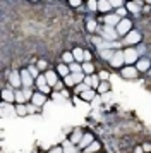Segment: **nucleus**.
Wrapping results in <instances>:
<instances>
[{
    "instance_id": "obj_37",
    "label": "nucleus",
    "mask_w": 151,
    "mask_h": 153,
    "mask_svg": "<svg viewBox=\"0 0 151 153\" xmlns=\"http://www.w3.org/2000/svg\"><path fill=\"white\" fill-rule=\"evenodd\" d=\"M34 112H38V107L36 105H27V114H34Z\"/></svg>"
},
{
    "instance_id": "obj_1",
    "label": "nucleus",
    "mask_w": 151,
    "mask_h": 153,
    "mask_svg": "<svg viewBox=\"0 0 151 153\" xmlns=\"http://www.w3.org/2000/svg\"><path fill=\"white\" fill-rule=\"evenodd\" d=\"M115 31H117L118 36H127L130 31H132V22L125 17V19H122V21L118 22V26L115 28Z\"/></svg>"
},
{
    "instance_id": "obj_40",
    "label": "nucleus",
    "mask_w": 151,
    "mask_h": 153,
    "mask_svg": "<svg viewBox=\"0 0 151 153\" xmlns=\"http://www.w3.org/2000/svg\"><path fill=\"white\" fill-rule=\"evenodd\" d=\"M62 152H64V150H62V146H55V148H52L48 153H62Z\"/></svg>"
},
{
    "instance_id": "obj_23",
    "label": "nucleus",
    "mask_w": 151,
    "mask_h": 153,
    "mask_svg": "<svg viewBox=\"0 0 151 153\" xmlns=\"http://www.w3.org/2000/svg\"><path fill=\"white\" fill-rule=\"evenodd\" d=\"M16 112H17V115H21V117L27 115V105H24V103L16 105Z\"/></svg>"
},
{
    "instance_id": "obj_28",
    "label": "nucleus",
    "mask_w": 151,
    "mask_h": 153,
    "mask_svg": "<svg viewBox=\"0 0 151 153\" xmlns=\"http://www.w3.org/2000/svg\"><path fill=\"white\" fill-rule=\"evenodd\" d=\"M24 100H26V95L22 91H16V102H17V105L24 103Z\"/></svg>"
},
{
    "instance_id": "obj_7",
    "label": "nucleus",
    "mask_w": 151,
    "mask_h": 153,
    "mask_svg": "<svg viewBox=\"0 0 151 153\" xmlns=\"http://www.w3.org/2000/svg\"><path fill=\"white\" fill-rule=\"evenodd\" d=\"M125 62V57H124V52H115V55H113V59L110 60V64L113 65V67H120L122 64Z\"/></svg>"
},
{
    "instance_id": "obj_30",
    "label": "nucleus",
    "mask_w": 151,
    "mask_h": 153,
    "mask_svg": "<svg viewBox=\"0 0 151 153\" xmlns=\"http://www.w3.org/2000/svg\"><path fill=\"white\" fill-rule=\"evenodd\" d=\"M127 12H129V10H127L125 7H120V9H117V10H115V14L118 16L120 19H125V16H127Z\"/></svg>"
},
{
    "instance_id": "obj_3",
    "label": "nucleus",
    "mask_w": 151,
    "mask_h": 153,
    "mask_svg": "<svg viewBox=\"0 0 151 153\" xmlns=\"http://www.w3.org/2000/svg\"><path fill=\"white\" fill-rule=\"evenodd\" d=\"M120 21H122V19H120L115 12H113V14H107V16H105V24H107L108 28H110V26H115V28H117Z\"/></svg>"
},
{
    "instance_id": "obj_34",
    "label": "nucleus",
    "mask_w": 151,
    "mask_h": 153,
    "mask_svg": "<svg viewBox=\"0 0 151 153\" xmlns=\"http://www.w3.org/2000/svg\"><path fill=\"white\" fill-rule=\"evenodd\" d=\"M88 7H89V10H98V2L89 0V2H88Z\"/></svg>"
},
{
    "instance_id": "obj_12",
    "label": "nucleus",
    "mask_w": 151,
    "mask_h": 153,
    "mask_svg": "<svg viewBox=\"0 0 151 153\" xmlns=\"http://www.w3.org/2000/svg\"><path fill=\"white\" fill-rule=\"evenodd\" d=\"M2 100L5 103H12V102H16V93L12 90H4L2 91Z\"/></svg>"
},
{
    "instance_id": "obj_43",
    "label": "nucleus",
    "mask_w": 151,
    "mask_h": 153,
    "mask_svg": "<svg viewBox=\"0 0 151 153\" xmlns=\"http://www.w3.org/2000/svg\"><path fill=\"white\" fill-rule=\"evenodd\" d=\"M143 150H144L146 153H150V152H151V145H148V143H146V145H143Z\"/></svg>"
},
{
    "instance_id": "obj_21",
    "label": "nucleus",
    "mask_w": 151,
    "mask_h": 153,
    "mask_svg": "<svg viewBox=\"0 0 151 153\" xmlns=\"http://www.w3.org/2000/svg\"><path fill=\"white\" fill-rule=\"evenodd\" d=\"M36 86H38V88H45V86H48V83H47V76H45V74H40V76L36 77Z\"/></svg>"
},
{
    "instance_id": "obj_35",
    "label": "nucleus",
    "mask_w": 151,
    "mask_h": 153,
    "mask_svg": "<svg viewBox=\"0 0 151 153\" xmlns=\"http://www.w3.org/2000/svg\"><path fill=\"white\" fill-rule=\"evenodd\" d=\"M86 28H88V31H91V33H93V31L96 29V22L95 21H88V26H86Z\"/></svg>"
},
{
    "instance_id": "obj_29",
    "label": "nucleus",
    "mask_w": 151,
    "mask_h": 153,
    "mask_svg": "<svg viewBox=\"0 0 151 153\" xmlns=\"http://www.w3.org/2000/svg\"><path fill=\"white\" fill-rule=\"evenodd\" d=\"M108 90H110L108 81H101V83H100V86H98V91H100V93H105V91H108Z\"/></svg>"
},
{
    "instance_id": "obj_33",
    "label": "nucleus",
    "mask_w": 151,
    "mask_h": 153,
    "mask_svg": "<svg viewBox=\"0 0 151 153\" xmlns=\"http://www.w3.org/2000/svg\"><path fill=\"white\" fill-rule=\"evenodd\" d=\"M27 71L31 72V76H33L34 79L38 77V71H40V69H38V67H34V65H31V67H29V69H27Z\"/></svg>"
},
{
    "instance_id": "obj_16",
    "label": "nucleus",
    "mask_w": 151,
    "mask_h": 153,
    "mask_svg": "<svg viewBox=\"0 0 151 153\" xmlns=\"http://www.w3.org/2000/svg\"><path fill=\"white\" fill-rule=\"evenodd\" d=\"M82 136H84V134L81 132V129H76V131L72 132V136H70V141H72L74 145H79L81 139H82Z\"/></svg>"
},
{
    "instance_id": "obj_22",
    "label": "nucleus",
    "mask_w": 151,
    "mask_h": 153,
    "mask_svg": "<svg viewBox=\"0 0 151 153\" xmlns=\"http://www.w3.org/2000/svg\"><path fill=\"white\" fill-rule=\"evenodd\" d=\"M98 150H100V143H98V141H93V143H91V145H89L82 153H96Z\"/></svg>"
},
{
    "instance_id": "obj_38",
    "label": "nucleus",
    "mask_w": 151,
    "mask_h": 153,
    "mask_svg": "<svg viewBox=\"0 0 151 153\" xmlns=\"http://www.w3.org/2000/svg\"><path fill=\"white\" fill-rule=\"evenodd\" d=\"M36 67H38V69H41V71H45L48 67V64L45 62V60H40V62H38V65H36Z\"/></svg>"
},
{
    "instance_id": "obj_9",
    "label": "nucleus",
    "mask_w": 151,
    "mask_h": 153,
    "mask_svg": "<svg viewBox=\"0 0 151 153\" xmlns=\"http://www.w3.org/2000/svg\"><path fill=\"white\" fill-rule=\"evenodd\" d=\"M9 83L12 88H19L21 84H22V79H21V74L17 72H10V77H9Z\"/></svg>"
},
{
    "instance_id": "obj_44",
    "label": "nucleus",
    "mask_w": 151,
    "mask_h": 153,
    "mask_svg": "<svg viewBox=\"0 0 151 153\" xmlns=\"http://www.w3.org/2000/svg\"><path fill=\"white\" fill-rule=\"evenodd\" d=\"M144 150H143V146H136V148H134V153H143Z\"/></svg>"
},
{
    "instance_id": "obj_45",
    "label": "nucleus",
    "mask_w": 151,
    "mask_h": 153,
    "mask_svg": "<svg viewBox=\"0 0 151 153\" xmlns=\"http://www.w3.org/2000/svg\"><path fill=\"white\" fill-rule=\"evenodd\" d=\"M150 76H151V69H150Z\"/></svg>"
},
{
    "instance_id": "obj_32",
    "label": "nucleus",
    "mask_w": 151,
    "mask_h": 153,
    "mask_svg": "<svg viewBox=\"0 0 151 153\" xmlns=\"http://www.w3.org/2000/svg\"><path fill=\"white\" fill-rule=\"evenodd\" d=\"M105 35L110 36V40H113V36L117 35V31H112V29H110L108 26H107V28H105Z\"/></svg>"
},
{
    "instance_id": "obj_2",
    "label": "nucleus",
    "mask_w": 151,
    "mask_h": 153,
    "mask_svg": "<svg viewBox=\"0 0 151 153\" xmlns=\"http://www.w3.org/2000/svg\"><path fill=\"white\" fill-rule=\"evenodd\" d=\"M137 72H139V71H137L134 65H127V67H124L122 69V76L125 77V79H136Z\"/></svg>"
},
{
    "instance_id": "obj_20",
    "label": "nucleus",
    "mask_w": 151,
    "mask_h": 153,
    "mask_svg": "<svg viewBox=\"0 0 151 153\" xmlns=\"http://www.w3.org/2000/svg\"><path fill=\"white\" fill-rule=\"evenodd\" d=\"M72 53H74L76 62H82V60H84V50H81V48H74V50H72Z\"/></svg>"
},
{
    "instance_id": "obj_8",
    "label": "nucleus",
    "mask_w": 151,
    "mask_h": 153,
    "mask_svg": "<svg viewBox=\"0 0 151 153\" xmlns=\"http://www.w3.org/2000/svg\"><path fill=\"white\" fill-rule=\"evenodd\" d=\"M93 141H95V138H93V136H91V134H89V132H86V134H84V136H82V139H81V143H79V150H81L82 148V152H84V150H86V148H88L89 145H91V143H93Z\"/></svg>"
},
{
    "instance_id": "obj_18",
    "label": "nucleus",
    "mask_w": 151,
    "mask_h": 153,
    "mask_svg": "<svg viewBox=\"0 0 151 153\" xmlns=\"http://www.w3.org/2000/svg\"><path fill=\"white\" fill-rule=\"evenodd\" d=\"M139 5H143V4H141V2H127V4H125V9L130 10V12H137V10H139Z\"/></svg>"
},
{
    "instance_id": "obj_41",
    "label": "nucleus",
    "mask_w": 151,
    "mask_h": 153,
    "mask_svg": "<svg viewBox=\"0 0 151 153\" xmlns=\"http://www.w3.org/2000/svg\"><path fill=\"white\" fill-rule=\"evenodd\" d=\"M84 83H86L89 88H91V86H93V76H88L86 79H84Z\"/></svg>"
},
{
    "instance_id": "obj_13",
    "label": "nucleus",
    "mask_w": 151,
    "mask_h": 153,
    "mask_svg": "<svg viewBox=\"0 0 151 153\" xmlns=\"http://www.w3.org/2000/svg\"><path fill=\"white\" fill-rule=\"evenodd\" d=\"M98 10L107 16L108 14V10H112V4L107 2V0H100V2H98Z\"/></svg>"
},
{
    "instance_id": "obj_11",
    "label": "nucleus",
    "mask_w": 151,
    "mask_h": 153,
    "mask_svg": "<svg viewBox=\"0 0 151 153\" xmlns=\"http://www.w3.org/2000/svg\"><path fill=\"white\" fill-rule=\"evenodd\" d=\"M33 105H36V107H41V105H45V102H47V97L43 95V93H33Z\"/></svg>"
},
{
    "instance_id": "obj_36",
    "label": "nucleus",
    "mask_w": 151,
    "mask_h": 153,
    "mask_svg": "<svg viewBox=\"0 0 151 153\" xmlns=\"http://www.w3.org/2000/svg\"><path fill=\"white\" fill-rule=\"evenodd\" d=\"M98 76H100V79H101V81H108V72H107V71H101Z\"/></svg>"
},
{
    "instance_id": "obj_27",
    "label": "nucleus",
    "mask_w": 151,
    "mask_h": 153,
    "mask_svg": "<svg viewBox=\"0 0 151 153\" xmlns=\"http://www.w3.org/2000/svg\"><path fill=\"white\" fill-rule=\"evenodd\" d=\"M81 98L82 100H86V102H91V100L95 98V90H88L86 93H82L81 95Z\"/></svg>"
},
{
    "instance_id": "obj_24",
    "label": "nucleus",
    "mask_w": 151,
    "mask_h": 153,
    "mask_svg": "<svg viewBox=\"0 0 151 153\" xmlns=\"http://www.w3.org/2000/svg\"><path fill=\"white\" fill-rule=\"evenodd\" d=\"M88 90H91L88 84H86V83H81V84H77V86H76V91H74V93H77V95H82V93H86Z\"/></svg>"
},
{
    "instance_id": "obj_10",
    "label": "nucleus",
    "mask_w": 151,
    "mask_h": 153,
    "mask_svg": "<svg viewBox=\"0 0 151 153\" xmlns=\"http://www.w3.org/2000/svg\"><path fill=\"white\" fill-rule=\"evenodd\" d=\"M125 43H129V45H132V43H139L141 42V35L137 33V31H130L129 35L125 36V40H124Z\"/></svg>"
},
{
    "instance_id": "obj_5",
    "label": "nucleus",
    "mask_w": 151,
    "mask_h": 153,
    "mask_svg": "<svg viewBox=\"0 0 151 153\" xmlns=\"http://www.w3.org/2000/svg\"><path fill=\"white\" fill-rule=\"evenodd\" d=\"M19 74H21V79H22V84H24L26 88H29V86L33 84V76H31V72L27 69H22Z\"/></svg>"
},
{
    "instance_id": "obj_4",
    "label": "nucleus",
    "mask_w": 151,
    "mask_h": 153,
    "mask_svg": "<svg viewBox=\"0 0 151 153\" xmlns=\"http://www.w3.org/2000/svg\"><path fill=\"white\" fill-rule=\"evenodd\" d=\"M124 57H125V64H134L137 60V52L134 48L124 50Z\"/></svg>"
},
{
    "instance_id": "obj_39",
    "label": "nucleus",
    "mask_w": 151,
    "mask_h": 153,
    "mask_svg": "<svg viewBox=\"0 0 151 153\" xmlns=\"http://www.w3.org/2000/svg\"><path fill=\"white\" fill-rule=\"evenodd\" d=\"M69 4H70L72 7H81V5H82V2H81V0H70Z\"/></svg>"
},
{
    "instance_id": "obj_26",
    "label": "nucleus",
    "mask_w": 151,
    "mask_h": 153,
    "mask_svg": "<svg viewBox=\"0 0 151 153\" xmlns=\"http://www.w3.org/2000/svg\"><path fill=\"white\" fill-rule=\"evenodd\" d=\"M113 55H115V52H113V50H110V48L101 50V57H103V59H107V60H112Z\"/></svg>"
},
{
    "instance_id": "obj_15",
    "label": "nucleus",
    "mask_w": 151,
    "mask_h": 153,
    "mask_svg": "<svg viewBox=\"0 0 151 153\" xmlns=\"http://www.w3.org/2000/svg\"><path fill=\"white\" fill-rule=\"evenodd\" d=\"M57 74H60L62 77H67L70 74V69H69L67 64H60L58 67H57Z\"/></svg>"
},
{
    "instance_id": "obj_42",
    "label": "nucleus",
    "mask_w": 151,
    "mask_h": 153,
    "mask_svg": "<svg viewBox=\"0 0 151 153\" xmlns=\"http://www.w3.org/2000/svg\"><path fill=\"white\" fill-rule=\"evenodd\" d=\"M84 60H86V62H89V60H91V53H89V52H86V50H84Z\"/></svg>"
},
{
    "instance_id": "obj_14",
    "label": "nucleus",
    "mask_w": 151,
    "mask_h": 153,
    "mask_svg": "<svg viewBox=\"0 0 151 153\" xmlns=\"http://www.w3.org/2000/svg\"><path fill=\"white\" fill-rule=\"evenodd\" d=\"M150 67H151V60H148V59H141V60H137V64H136L137 71H150Z\"/></svg>"
},
{
    "instance_id": "obj_6",
    "label": "nucleus",
    "mask_w": 151,
    "mask_h": 153,
    "mask_svg": "<svg viewBox=\"0 0 151 153\" xmlns=\"http://www.w3.org/2000/svg\"><path fill=\"white\" fill-rule=\"evenodd\" d=\"M45 76H47V83L50 88H55L57 83H58V79H57V72L55 71H47L45 72Z\"/></svg>"
},
{
    "instance_id": "obj_31",
    "label": "nucleus",
    "mask_w": 151,
    "mask_h": 153,
    "mask_svg": "<svg viewBox=\"0 0 151 153\" xmlns=\"http://www.w3.org/2000/svg\"><path fill=\"white\" fill-rule=\"evenodd\" d=\"M64 84H65V86H67V88H69V86H74V77H72V74H69V76L67 77H64Z\"/></svg>"
},
{
    "instance_id": "obj_19",
    "label": "nucleus",
    "mask_w": 151,
    "mask_h": 153,
    "mask_svg": "<svg viewBox=\"0 0 151 153\" xmlns=\"http://www.w3.org/2000/svg\"><path fill=\"white\" fill-rule=\"evenodd\" d=\"M62 59H64V62L67 64V65H70V64H74V62H76L74 53H72V52H65V53L62 55Z\"/></svg>"
},
{
    "instance_id": "obj_25",
    "label": "nucleus",
    "mask_w": 151,
    "mask_h": 153,
    "mask_svg": "<svg viewBox=\"0 0 151 153\" xmlns=\"http://www.w3.org/2000/svg\"><path fill=\"white\" fill-rule=\"evenodd\" d=\"M69 69H70V74H79V72H82V65H79L77 62H74V64L69 65Z\"/></svg>"
},
{
    "instance_id": "obj_17",
    "label": "nucleus",
    "mask_w": 151,
    "mask_h": 153,
    "mask_svg": "<svg viewBox=\"0 0 151 153\" xmlns=\"http://www.w3.org/2000/svg\"><path fill=\"white\" fill-rule=\"evenodd\" d=\"M82 72L84 74H89V76H93V72H95V65L91 62H84L82 64Z\"/></svg>"
}]
</instances>
